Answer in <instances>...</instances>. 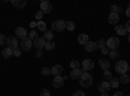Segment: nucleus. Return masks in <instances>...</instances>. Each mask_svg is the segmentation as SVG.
<instances>
[{
	"mask_svg": "<svg viewBox=\"0 0 130 96\" xmlns=\"http://www.w3.org/2000/svg\"><path fill=\"white\" fill-rule=\"evenodd\" d=\"M92 75L90 73H82V75H81V78H79V84L82 87H90L91 84H92Z\"/></svg>",
	"mask_w": 130,
	"mask_h": 96,
	"instance_id": "nucleus-1",
	"label": "nucleus"
},
{
	"mask_svg": "<svg viewBox=\"0 0 130 96\" xmlns=\"http://www.w3.org/2000/svg\"><path fill=\"white\" fill-rule=\"evenodd\" d=\"M115 69H116L117 73H120V74H126V71H127V69H129L127 62L124 61V60H118V61L116 62Z\"/></svg>",
	"mask_w": 130,
	"mask_h": 96,
	"instance_id": "nucleus-2",
	"label": "nucleus"
},
{
	"mask_svg": "<svg viewBox=\"0 0 130 96\" xmlns=\"http://www.w3.org/2000/svg\"><path fill=\"white\" fill-rule=\"evenodd\" d=\"M120 46V40L117 39V36H111L107 40V48L109 51H116Z\"/></svg>",
	"mask_w": 130,
	"mask_h": 96,
	"instance_id": "nucleus-3",
	"label": "nucleus"
},
{
	"mask_svg": "<svg viewBox=\"0 0 130 96\" xmlns=\"http://www.w3.org/2000/svg\"><path fill=\"white\" fill-rule=\"evenodd\" d=\"M68 79V77L65 75V77H61V75H59V77H55L53 78V81H52V86L55 87V88H60V87H62V84L65 83V81Z\"/></svg>",
	"mask_w": 130,
	"mask_h": 96,
	"instance_id": "nucleus-4",
	"label": "nucleus"
},
{
	"mask_svg": "<svg viewBox=\"0 0 130 96\" xmlns=\"http://www.w3.org/2000/svg\"><path fill=\"white\" fill-rule=\"evenodd\" d=\"M65 21L57 20L55 22H52V31H64L65 30Z\"/></svg>",
	"mask_w": 130,
	"mask_h": 96,
	"instance_id": "nucleus-5",
	"label": "nucleus"
},
{
	"mask_svg": "<svg viewBox=\"0 0 130 96\" xmlns=\"http://www.w3.org/2000/svg\"><path fill=\"white\" fill-rule=\"evenodd\" d=\"M20 44H21V49L22 51H30L32 48V40L29 38H25L20 42Z\"/></svg>",
	"mask_w": 130,
	"mask_h": 96,
	"instance_id": "nucleus-6",
	"label": "nucleus"
},
{
	"mask_svg": "<svg viewBox=\"0 0 130 96\" xmlns=\"http://www.w3.org/2000/svg\"><path fill=\"white\" fill-rule=\"evenodd\" d=\"M40 10H42L43 13H46V14L51 13V10H52V4H51L50 2H47V0H44V2L40 3Z\"/></svg>",
	"mask_w": 130,
	"mask_h": 96,
	"instance_id": "nucleus-7",
	"label": "nucleus"
},
{
	"mask_svg": "<svg viewBox=\"0 0 130 96\" xmlns=\"http://www.w3.org/2000/svg\"><path fill=\"white\" fill-rule=\"evenodd\" d=\"M109 88H111V84H109V82H108V81L100 82L99 84H98V91L102 92V93L108 92V91H109Z\"/></svg>",
	"mask_w": 130,
	"mask_h": 96,
	"instance_id": "nucleus-8",
	"label": "nucleus"
},
{
	"mask_svg": "<svg viewBox=\"0 0 130 96\" xmlns=\"http://www.w3.org/2000/svg\"><path fill=\"white\" fill-rule=\"evenodd\" d=\"M81 64H82V70H83V71H87V70L94 69V62H92V60H90V59H85Z\"/></svg>",
	"mask_w": 130,
	"mask_h": 96,
	"instance_id": "nucleus-9",
	"label": "nucleus"
},
{
	"mask_svg": "<svg viewBox=\"0 0 130 96\" xmlns=\"http://www.w3.org/2000/svg\"><path fill=\"white\" fill-rule=\"evenodd\" d=\"M7 44H8V47L9 48H12V49H14V48H17V46H18V40H17V36H8L7 38Z\"/></svg>",
	"mask_w": 130,
	"mask_h": 96,
	"instance_id": "nucleus-10",
	"label": "nucleus"
},
{
	"mask_svg": "<svg viewBox=\"0 0 130 96\" xmlns=\"http://www.w3.org/2000/svg\"><path fill=\"white\" fill-rule=\"evenodd\" d=\"M32 44H34V47L37 49H42L46 46V40H44V38H37L34 42H32Z\"/></svg>",
	"mask_w": 130,
	"mask_h": 96,
	"instance_id": "nucleus-11",
	"label": "nucleus"
},
{
	"mask_svg": "<svg viewBox=\"0 0 130 96\" xmlns=\"http://www.w3.org/2000/svg\"><path fill=\"white\" fill-rule=\"evenodd\" d=\"M108 21H109L111 25L117 26L118 25V21H120V16H118L117 13H111L109 16H108Z\"/></svg>",
	"mask_w": 130,
	"mask_h": 96,
	"instance_id": "nucleus-12",
	"label": "nucleus"
},
{
	"mask_svg": "<svg viewBox=\"0 0 130 96\" xmlns=\"http://www.w3.org/2000/svg\"><path fill=\"white\" fill-rule=\"evenodd\" d=\"M27 31L24 29V27H17L16 29V36L17 38H21V39H25V38H27Z\"/></svg>",
	"mask_w": 130,
	"mask_h": 96,
	"instance_id": "nucleus-13",
	"label": "nucleus"
},
{
	"mask_svg": "<svg viewBox=\"0 0 130 96\" xmlns=\"http://www.w3.org/2000/svg\"><path fill=\"white\" fill-rule=\"evenodd\" d=\"M82 73H85L82 69H72V71H70V78H73V79H79L81 75H82Z\"/></svg>",
	"mask_w": 130,
	"mask_h": 96,
	"instance_id": "nucleus-14",
	"label": "nucleus"
},
{
	"mask_svg": "<svg viewBox=\"0 0 130 96\" xmlns=\"http://www.w3.org/2000/svg\"><path fill=\"white\" fill-rule=\"evenodd\" d=\"M96 48H98L96 42H89L87 44H85V49H86V52H95Z\"/></svg>",
	"mask_w": 130,
	"mask_h": 96,
	"instance_id": "nucleus-15",
	"label": "nucleus"
},
{
	"mask_svg": "<svg viewBox=\"0 0 130 96\" xmlns=\"http://www.w3.org/2000/svg\"><path fill=\"white\" fill-rule=\"evenodd\" d=\"M99 66L105 71V70H108V69L111 68V62L108 61L107 59H100V60H99Z\"/></svg>",
	"mask_w": 130,
	"mask_h": 96,
	"instance_id": "nucleus-16",
	"label": "nucleus"
},
{
	"mask_svg": "<svg viewBox=\"0 0 130 96\" xmlns=\"http://www.w3.org/2000/svg\"><path fill=\"white\" fill-rule=\"evenodd\" d=\"M89 42H90V38H89L87 34H79V35H78V43H79V44L85 46V44H87Z\"/></svg>",
	"mask_w": 130,
	"mask_h": 96,
	"instance_id": "nucleus-17",
	"label": "nucleus"
},
{
	"mask_svg": "<svg viewBox=\"0 0 130 96\" xmlns=\"http://www.w3.org/2000/svg\"><path fill=\"white\" fill-rule=\"evenodd\" d=\"M51 73H52L55 77L61 75V73H62V66H61V65H55L53 68H51Z\"/></svg>",
	"mask_w": 130,
	"mask_h": 96,
	"instance_id": "nucleus-18",
	"label": "nucleus"
},
{
	"mask_svg": "<svg viewBox=\"0 0 130 96\" xmlns=\"http://www.w3.org/2000/svg\"><path fill=\"white\" fill-rule=\"evenodd\" d=\"M43 38H44L46 42H52V40H53V31L46 30L44 33H43Z\"/></svg>",
	"mask_w": 130,
	"mask_h": 96,
	"instance_id": "nucleus-19",
	"label": "nucleus"
},
{
	"mask_svg": "<svg viewBox=\"0 0 130 96\" xmlns=\"http://www.w3.org/2000/svg\"><path fill=\"white\" fill-rule=\"evenodd\" d=\"M12 5L16 8H24L26 5V0H12Z\"/></svg>",
	"mask_w": 130,
	"mask_h": 96,
	"instance_id": "nucleus-20",
	"label": "nucleus"
},
{
	"mask_svg": "<svg viewBox=\"0 0 130 96\" xmlns=\"http://www.w3.org/2000/svg\"><path fill=\"white\" fill-rule=\"evenodd\" d=\"M115 31L118 34V35H126V27L125 26H122V25H117L116 27H115Z\"/></svg>",
	"mask_w": 130,
	"mask_h": 96,
	"instance_id": "nucleus-21",
	"label": "nucleus"
},
{
	"mask_svg": "<svg viewBox=\"0 0 130 96\" xmlns=\"http://www.w3.org/2000/svg\"><path fill=\"white\" fill-rule=\"evenodd\" d=\"M2 55H3L4 59H9L10 56L13 55V49L9 48V47H7V48H4V49L2 51Z\"/></svg>",
	"mask_w": 130,
	"mask_h": 96,
	"instance_id": "nucleus-22",
	"label": "nucleus"
},
{
	"mask_svg": "<svg viewBox=\"0 0 130 96\" xmlns=\"http://www.w3.org/2000/svg\"><path fill=\"white\" fill-rule=\"evenodd\" d=\"M65 29H67L68 31H74V29H75V24L72 22V21H67V24H65Z\"/></svg>",
	"mask_w": 130,
	"mask_h": 96,
	"instance_id": "nucleus-23",
	"label": "nucleus"
},
{
	"mask_svg": "<svg viewBox=\"0 0 130 96\" xmlns=\"http://www.w3.org/2000/svg\"><path fill=\"white\" fill-rule=\"evenodd\" d=\"M37 27H38L40 31H43V33H44V31L47 30V25H46L44 21H38V25H37Z\"/></svg>",
	"mask_w": 130,
	"mask_h": 96,
	"instance_id": "nucleus-24",
	"label": "nucleus"
},
{
	"mask_svg": "<svg viewBox=\"0 0 130 96\" xmlns=\"http://www.w3.org/2000/svg\"><path fill=\"white\" fill-rule=\"evenodd\" d=\"M120 81L121 83H125V84H127L129 82H130V77L127 75V74H121V77H120Z\"/></svg>",
	"mask_w": 130,
	"mask_h": 96,
	"instance_id": "nucleus-25",
	"label": "nucleus"
},
{
	"mask_svg": "<svg viewBox=\"0 0 130 96\" xmlns=\"http://www.w3.org/2000/svg\"><path fill=\"white\" fill-rule=\"evenodd\" d=\"M109 84H111V88H117L118 84H120V81H118L117 78H112L109 81Z\"/></svg>",
	"mask_w": 130,
	"mask_h": 96,
	"instance_id": "nucleus-26",
	"label": "nucleus"
},
{
	"mask_svg": "<svg viewBox=\"0 0 130 96\" xmlns=\"http://www.w3.org/2000/svg\"><path fill=\"white\" fill-rule=\"evenodd\" d=\"M56 47V44H55V42H46V46H44V48L47 49V51H52L53 48Z\"/></svg>",
	"mask_w": 130,
	"mask_h": 96,
	"instance_id": "nucleus-27",
	"label": "nucleus"
},
{
	"mask_svg": "<svg viewBox=\"0 0 130 96\" xmlns=\"http://www.w3.org/2000/svg\"><path fill=\"white\" fill-rule=\"evenodd\" d=\"M109 57L112 60H117L118 57H120V52H118L117 49L116 51H109Z\"/></svg>",
	"mask_w": 130,
	"mask_h": 96,
	"instance_id": "nucleus-28",
	"label": "nucleus"
},
{
	"mask_svg": "<svg viewBox=\"0 0 130 96\" xmlns=\"http://www.w3.org/2000/svg\"><path fill=\"white\" fill-rule=\"evenodd\" d=\"M103 77H104V79L108 81V82H109V81L113 78V77H112V73H111L109 70H105V71L103 73Z\"/></svg>",
	"mask_w": 130,
	"mask_h": 96,
	"instance_id": "nucleus-29",
	"label": "nucleus"
},
{
	"mask_svg": "<svg viewBox=\"0 0 130 96\" xmlns=\"http://www.w3.org/2000/svg\"><path fill=\"white\" fill-rule=\"evenodd\" d=\"M27 38L31 39V40H35V39L38 38V33H37L35 30H31L30 33H29V36H27Z\"/></svg>",
	"mask_w": 130,
	"mask_h": 96,
	"instance_id": "nucleus-30",
	"label": "nucleus"
},
{
	"mask_svg": "<svg viewBox=\"0 0 130 96\" xmlns=\"http://www.w3.org/2000/svg\"><path fill=\"white\" fill-rule=\"evenodd\" d=\"M98 48H103V47H107V40H104V39H99V40H98Z\"/></svg>",
	"mask_w": 130,
	"mask_h": 96,
	"instance_id": "nucleus-31",
	"label": "nucleus"
},
{
	"mask_svg": "<svg viewBox=\"0 0 130 96\" xmlns=\"http://www.w3.org/2000/svg\"><path fill=\"white\" fill-rule=\"evenodd\" d=\"M70 68L72 69H79V62L77 60H72L70 61Z\"/></svg>",
	"mask_w": 130,
	"mask_h": 96,
	"instance_id": "nucleus-32",
	"label": "nucleus"
},
{
	"mask_svg": "<svg viewBox=\"0 0 130 96\" xmlns=\"http://www.w3.org/2000/svg\"><path fill=\"white\" fill-rule=\"evenodd\" d=\"M111 10H112L111 13H117V14H118V13L121 12V7H118V5H112V7H111Z\"/></svg>",
	"mask_w": 130,
	"mask_h": 96,
	"instance_id": "nucleus-33",
	"label": "nucleus"
},
{
	"mask_svg": "<svg viewBox=\"0 0 130 96\" xmlns=\"http://www.w3.org/2000/svg\"><path fill=\"white\" fill-rule=\"evenodd\" d=\"M21 53H22V49H21V48H14L13 49V56H16V57H20L21 56Z\"/></svg>",
	"mask_w": 130,
	"mask_h": 96,
	"instance_id": "nucleus-34",
	"label": "nucleus"
},
{
	"mask_svg": "<svg viewBox=\"0 0 130 96\" xmlns=\"http://www.w3.org/2000/svg\"><path fill=\"white\" fill-rule=\"evenodd\" d=\"M42 74H43V75H50V74H52V73H51V69L50 68L44 66V68L42 69Z\"/></svg>",
	"mask_w": 130,
	"mask_h": 96,
	"instance_id": "nucleus-35",
	"label": "nucleus"
},
{
	"mask_svg": "<svg viewBox=\"0 0 130 96\" xmlns=\"http://www.w3.org/2000/svg\"><path fill=\"white\" fill-rule=\"evenodd\" d=\"M43 14H44V13H43L42 10H38V12L35 13V18H37L38 21H42V17H43Z\"/></svg>",
	"mask_w": 130,
	"mask_h": 96,
	"instance_id": "nucleus-36",
	"label": "nucleus"
},
{
	"mask_svg": "<svg viewBox=\"0 0 130 96\" xmlns=\"http://www.w3.org/2000/svg\"><path fill=\"white\" fill-rule=\"evenodd\" d=\"M7 43V36L5 35H3V34H0V44H5Z\"/></svg>",
	"mask_w": 130,
	"mask_h": 96,
	"instance_id": "nucleus-37",
	"label": "nucleus"
},
{
	"mask_svg": "<svg viewBox=\"0 0 130 96\" xmlns=\"http://www.w3.org/2000/svg\"><path fill=\"white\" fill-rule=\"evenodd\" d=\"M50 95H51V92L48 90H42L40 91V96H50Z\"/></svg>",
	"mask_w": 130,
	"mask_h": 96,
	"instance_id": "nucleus-38",
	"label": "nucleus"
},
{
	"mask_svg": "<svg viewBox=\"0 0 130 96\" xmlns=\"http://www.w3.org/2000/svg\"><path fill=\"white\" fill-rule=\"evenodd\" d=\"M73 96H86V95H85V92H82V91H75V92L73 93Z\"/></svg>",
	"mask_w": 130,
	"mask_h": 96,
	"instance_id": "nucleus-39",
	"label": "nucleus"
},
{
	"mask_svg": "<svg viewBox=\"0 0 130 96\" xmlns=\"http://www.w3.org/2000/svg\"><path fill=\"white\" fill-rule=\"evenodd\" d=\"M100 51H102V53H103V55H107V53H108V55H109V49H108L107 47H103V48H102Z\"/></svg>",
	"mask_w": 130,
	"mask_h": 96,
	"instance_id": "nucleus-40",
	"label": "nucleus"
},
{
	"mask_svg": "<svg viewBox=\"0 0 130 96\" xmlns=\"http://www.w3.org/2000/svg\"><path fill=\"white\" fill-rule=\"evenodd\" d=\"M125 27H126V33H129V34H130V21H127V22H126Z\"/></svg>",
	"mask_w": 130,
	"mask_h": 96,
	"instance_id": "nucleus-41",
	"label": "nucleus"
},
{
	"mask_svg": "<svg viewBox=\"0 0 130 96\" xmlns=\"http://www.w3.org/2000/svg\"><path fill=\"white\" fill-rule=\"evenodd\" d=\"M125 13H126V17H129L130 18V5L126 8V10H125Z\"/></svg>",
	"mask_w": 130,
	"mask_h": 96,
	"instance_id": "nucleus-42",
	"label": "nucleus"
},
{
	"mask_svg": "<svg viewBox=\"0 0 130 96\" xmlns=\"http://www.w3.org/2000/svg\"><path fill=\"white\" fill-rule=\"evenodd\" d=\"M35 56H37V57H42V49H37Z\"/></svg>",
	"mask_w": 130,
	"mask_h": 96,
	"instance_id": "nucleus-43",
	"label": "nucleus"
},
{
	"mask_svg": "<svg viewBox=\"0 0 130 96\" xmlns=\"http://www.w3.org/2000/svg\"><path fill=\"white\" fill-rule=\"evenodd\" d=\"M113 96H125V95H124V92H121V91H117Z\"/></svg>",
	"mask_w": 130,
	"mask_h": 96,
	"instance_id": "nucleus-44",
	"label": "nucleus"
},
{
	"mask_svg": "<svg viewBox=\"0 0 130 96\" xmlns=\"http://www.w3.org/2000/svg\"><path fill=\"white\" fill-rule=\"evenodd\" d=\"M37 25H38V22H31V24H30V26H31L32 29H34V27H37Z\"/></svg>",
	"mask_w": 130,
	"mask_h": 96,
	"instance_id": "nucleus-45",
	"label": "nucleus"
},
{
	"mask_svg": "<svg viewBox=\"0 0 130 96\" xmlns=\"http://www.w3.org/2000/svg\"><path fill=\"white\" fill-rule=\"evenodd\" d=\"M102 96H108V92H104V93H102Z\"/></svg>",
	"mask_w": 130,
	"mask_h": 96,
	"instance_id": "nucleus-46",
	"label": "nucleus"
},
{
	"mask_svg": "<svg viewBox=\"0 0 130 96\" xmlns=\"http://www.w3.org/2000/svg\"><path fill=\"white\" fill-rule=\"evenodd\" d=\"M129 43H130V35H129Z\"/></svg>",
	"mask_w": 130,
	"mask_h": 96,
	"instance_id": "nucleus-47",
	"label": "nucleus"
},
{
	"mask_svg": "<svg viewBox=\"0 0 130 96\" xmlns=\"http://www.w3.org/2000/svg\"><path fill=\"white\" fill-rule=\"evenodd\" d=\"M129 71H130V66H129Z\"/></svg>",
	"mask_w": 130,
	"mask_h": 96,
	"instance_id": "nucleus-48",
	"label": "nucleus"
},
{
	"mask_svg": "<svg viewBox=\"0 0 130 96\" xmlns=\"http://www.w3.org/2000/svg\"><path fill=\"white\" fill-rule=\"evenodd\" d=\"M0 55H2V52H0Z\"/></svg>",
	"mask_w": 130,
	"mask_h": 96,
	"instance_id": "nucleus-49",
	"label": "nucleus"
},
{
	"mask_svg": "<svg viewBox=\"0 0 130 96\" xmlns=\"http://www.w3.org/2000/svg\"><path fill=\"white\" fill-rule=\"evenodd\" d=\"M127 96H130V95H127Z\"/></svg>",
	"mask_w": 130,
	"mask_h": 96,
	"instance_id": "nucleus-50",
	"label": "nucleus"
}]
</instances>
